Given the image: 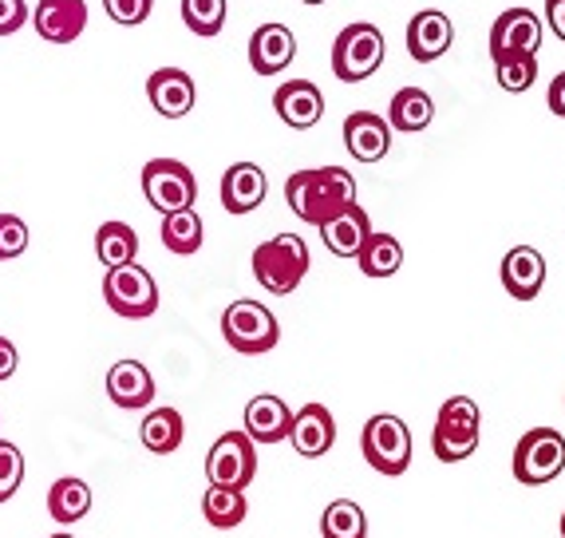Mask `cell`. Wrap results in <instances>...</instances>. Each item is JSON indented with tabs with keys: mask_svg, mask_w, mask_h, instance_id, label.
Returning <instances> with one entry per match:
<instances>
[{
	"mask_svg": "<svg viewBox=\"0 0 565 538\" xmlns=\"http://www.w3.org/2000/svg\"><path fill=\"white\" fill-rule=\"evenodd\" d=\"M285 202L301 222L321 226L324 218L356 202V182L344 167H312V170H292L285 182Z\"/></svg>",
	"mask_w": 565,
	"mask_h": 538,
	"instance_id": "6da1fadb",
	"label": "cell"
},
{
	"mask_svg": "<svg viewBox=\"0 0 565 538\" xmlns=\"http://www.w3.org/2000/svg\"><path fill=\"white\" fill-rule=\"evenodd\" d=\"M305 274H309V246L297 234H277L254 250V277L277 297H289L305 282Z\"/></svg>",
	"mask_w": 565,
	"mask_h": 538,
	"instance_id": "7a4b0ae2",
	"label": "cell"
},
{
	"mask_svg": "<svg viewBox=\"0 0 565 538\" xmlns=\"http://www.w3.org/2000/svg\"><path fill=\"white\" fill-rule=\"evenodd\" d=\"M482 435V412L471 397H451L439 415H435V432H431V452L435 460L444 463H462L471 460L475 447H479Z\"/></svg>",
	"mask_w": 565,
	"mask_h": 538,
	"instance_id": "3957f363",
	"label": "cell"
},
{
	"mask_svg": "<svg viewBox=\"0 0 565 538\" xmlns=\"http://www.w3.org/2000/svg\"><path fill=\"white\" fill-rule=\"evenodd\" d=\"M380 64H384V36L376 24L356 20L332 40V76L340 84H364L367 76H376Z\"/></svg>",
	"mask_w": 565,
	"mask_h": 538,
	"instance_id": "277c9868",
	"label": "cell"
},
{
	"mask_svg": "<svg viewBox=\"0 0 565 538\" xmlns=\"http://www.w3.org/2000/svg\"><path fill=\"white\" fill-rule=\"evenodd\" d=\"M222 337L242 357H262L281 340V329H277V317L262 302L242 297V302H234L222 313Z\"/></svg>",
	"mask_w": 565,
	"mask_h": 538,
	"instance_id": "5b68a950",
	"label": "cell"
},
{
	"mask_svg": "<svg viewBox=\"0 0 565 538\" xmlns=\"http://www.w3.org/2000/svg\"><path fill=\"white\" fill-rule=\"evenodd\" d=\"M360 452L380 475H404L412 467V432L399 415H372L360 432Z\"/></svg>",
	"mask_w": 565,
	"mask_h": 538,
	"instance_id": "8992f818",
	"label": "cell"
},
{
	"mask_svg": "<svg viewBox=\"0 0 565 538\" xmlns=\"http://www.w3.org/2000/svg\"><path fill=\"white\" fill-rule=\"evenodd\" d=\"M565 472V435L557 428H530L514 447V479L526 487L554 483Z\"/></svg>",
	"mask_w": 565,
	"mask_h": 538,
	"instance_id": "52a82bcc",
	"label": "cell"
},
{
	"mask_svg": "<svg viewBox=\"0 0 565 538\" xmlns=\"http://www.w3.org/2000/svg\"><path fill=\"white\" fill-rule=\"evenodd\" d=\"M104 302L127 321H142V317H151L159 309V285L142 265H115L104 274Z\"/></svg>",
	"mask_w": 565,
	"mask_h": 538,
	"instance_id": "ba28073f",
	"label": "cell"
},
{
	"mask_svg": "<svg viewBox=\"0 0 565 538\" xmlns=\"http://www.w3.org/2000/svg\"><path fill=\"white\" fill-rule=\"evenodd\" d=\"M206 479L217 487H234L245 492L257 479V444L245 432L217 435L214 447L206 455Z\"/></svg>",
	"mask_w": 565,
	"mask_h": 538,
	"instance_id": "9c48e42d",
	"label": "cell"
},
{
	"mask_svg": "<svg viewBox=\"0 0 565 538\" xmlns=\"http://www.w3.org/2000/svg\"><path fill=\"white\" fill-rule=\"evenodd\" d=\"M142 194L159 214L170 210L194 207L199 199V182H194V170L179 159H151L142 167Z\"/></svg>",
	"mask_w": 565,
	"mask_h": 538,
	"instance_id": "30bf717a",
	"label": "cell"
},
{
	"mask_svg": "<svg viewBox=\"0 0 565 538\" xmlns=\"http://www.w3.org/2000/svg\"><path fill=\"white\" fill-rule=\"evenodd\" d=\"M490 60L510 56V52H530L537 56L542 48V20L530 9H507L494 24H490Z\"/></svg>",
	"mask_w": 565,
	"mask_h": 538,
	"instance_id": "8fae6325",
	"label": "cell"
},
{
	"mask_svg": "<svg viewBox=\"0 0 565 538\" xmlns=\"http://www.w3.org/2000/svg\"><path fill=\"white\" fill-rule=\"evenodd\" d=\"M147 99H151V107L162 119H186L194 112V104H199V87L182 67H159L147 80Z\"/></svg>",
	"mask_w": 565,
	"mask_h": 538,
	"instance_id": "7c38bea8",
	"label": "cell"
},
{
	"mask_svg": "<svg viewBox=\"0 0 565 538\" xmlns=\"http://www.w3.org/2000/svg\"><path fill=\"white\" fill-rule=\"evenodd\" d=\"M32 29L47 44H72L87 29V4L84 0H40L32 9Z\"/></svg>",
	"mask_w": 565,
	"mask_h": 538,
	"instance_id": "4fadbf2b",
	"label": "cell"
},
{
	"mask_svg": "<svg viewBox=\"0 0 565 538\" xmlns=\"http://www.w3.org/2000/svg\"><path fill=\"white\" fill-rule=\"evenodd\" d=\"M274 112L281 115V124L292 131H309L321 124L324 115V92L312 80H289L274 92Z\"/></svg>",
	"mask_w": 565,
	"mask_h": 538,
	"instance_id": "5bb4252c",
	"label": "cell"
},
{
	"mask_svg": "<svg viewBox=\"0 0 565 538\" xmlns=\"http://www.w3.org/2000/svg\"><path fill=\"white\" fill-rule=\"evenodd\" d=\"M289 440L297 455L321 460V455L332 452V444H337V420H332V412L324 404H305L301 412L292 415Z\"/></svg>",
	"mask_w": 565,
	"mask_h": 538,
	"instance_id": "9a60e30c",
	"label": "cell"
},
{
	"mask_svg": "<svg viewBox=\"0 0 565 538\" xmlns=\"http://www.w3.org/2000/svg\"><path fill=\"white\" fill-rule=\"evenodd\" d=\"M344 147L356 162H380L392 151V127L376 112H352L344 119Z\"/></svg>",
	"mask_w": 565,
	"mask_h": 538,
	"instance_id": "2e32d148",
	"label": "cell"
},
{
	"mask_svg": "<svg viewBox=\"0 0 565 538\" xmlns=\"http://www.w3.org/2000/svg\"><path fill=\"white\" fill-rule=\"evenodd\" d=\"M502 289L514 297V302H534L542 285H546V257L537 254L534 246H514L502 257Z\"/></svg>",
	"mask_w": 565,
	"mask_h": 538,
	"instance_id": "e0dca14e",
	"label": "cell"
},
{
	"mask_svg": "<svg viewBox=\"0 0 565 538\" xmlns=\"http://www.w3.org/2000/svg\"><path fill=\"white\" fill-rule=\"evenodd\" d=\"M451 40H455L451 20L439 9H424L415 12L412 24H407V56L415 64H431V60H439L451 48Z\"/></svg>",
	"mask_w": 565,
	"mask_h": 538,
	"instance_id": "ac0fdd59",
	"label": "cell"
},
{
	"mask_svg": "<svg viewBox=\"0 0 565 538\" xmlns=\"http://www.w3.org/2000/svg\"><path fill=\"white\" fill-rule=\"evenodd\" d=\"M297 56V36L285 24H262L249 36V67L257 76H281Z\"/></svg>",
	"mask_w": 565,
	"mask_h": 538,
	"instance_id": "d6986e66",
	"label": "cell"
},
{
	"mask_svg": "<svg viewBox=\"0 0 565 538\" xmlns=\"http://www.w3.org/2000/svg\"><path fill=\"white\" fill-rule=\"evenodd\" d=\"M269 194V179L257 162H234V167L222 175V207L226 214H249L257 210Z\"/></svg>",
	"mask_w": 565,
	"mask_h": 538,
	"instance_id": "ffe728a7",
	"label": "cell"
},
{
	"mask_svg": "<svg viewBox=\"0 0 565 538\" xmlns=\"http://www.w3.org/2000/svg\"><path fill=\"white\" fill-rule=\"evenodd\" d=\"M324 246L332 250L337 257H356V250L364 246V238L372 234V218L360 202H349L344 210H337L332 218H324L321 226Z\"/></svg>",
	"mask_w": 565,
	"mask_h": 538,
	"instance_id": "44dd1931",
	"label": "cell"
},
{
	"mask_svg": "<svg viewBox=\"0 0 565 538\" xmlns=\"http://www.w3.org/2000/svg\"><path fill=\"white\" fill-rule=\"evenodd\" d=\"M289 424H292V412L281 397H254L245 404V435L254 440V444H281L289 440Z\"/></svg>",
	"mask_w": 565,
	"mask_h": 538,
	"instance_id": "7402d4cb",
	"label": "cell"
},
{
	"mask_svg": "<svg viewBox=\"0 0 565 538\" xmlns=\"http://www.w3.org/2000/svg\"><path fill=\"white\" fill-rule=\"evenodd\" d=\"M107 397L119 408H147L154 400V377L147 372V365L139 360H119L107 372Z\"/></svg>",
	"mask_w": 565,
	"mask_h": 538,
	"instance_id": "603a6c76",
	"label": "cell"
},
{
	"mask_svg": "<svg viewBox=\"0 0 565 538\" xmlns=\"http://www.w3.org/2000/svg\"><path fill=\"white\" fill-rule=\"evenodd\" d=\"M435 119V99L424 92V87H399L392 95V107H387V127L392 131H427Z\"/></svg>",
	"mask_w": 565,
	"mask_h": 538,
	"instance_id": "cb8c5ba5",
	"label": "cell"
},
{
	"mask_svg": "<svg viewBox=\"0 0 565 538\" xmlns=\"http://www.w3.org/2000/svg\"><path fill=\"white\" fill-rule=\"evenodd\" d=\"M182 435H186V424L179 408H151L139 424V440L151 455H174L182 447Z\"/></svg>",
	"mask_w": 565,
	"mask_h": 538,
	"instance_id": "d4e9b609",
	"label": "cell"
},
{
	"mask_svg": "<svg viewBox=\"0 0 565 538\" xmlns=\"http://www.w3.org/2000/svg\"><path fill=\"white\" fill-rule=\"evenodd\" d=\"M356 265L364 277H392L399 274V265H404V246H399V238L392 234H372L364 238V246L356 250Z\"/></svg>",
	"mask_w": 565,
	"mask_h": 538,
	"instance_id": "484cf974",
	"label": "cell"
},
{
	"mask_svg": "<svg viewBox=\"0 0 565 538\" xmlns=\"http://www.w3.org/2000/svg\"><path fill=\"white\" fill-rule=\"evenodd\" d=\"M162 246L170 254L190 257L202 250V218L194 207H182V210H170L162 214Z\"/></svg>",
	"mask_w": 565,
	"mask_h": 538,
	"instance_id": "4316f807",
	"label": "cell"
},
{
	"mask_svg": "<svg viewBox=\"0 0 565 538\" xmlns=\"http://www.w3.org/2000/svg\"><path fill=\"white\" fill-rule=\"evenodd\" d=\"M47 510H52V519L56 523H79L92 510V487L76 475H64V479L52 483V492H47Z\"/></svg>",
	"mask_w": 565,
	"mask_h": 538,
	"instance_id": "83f0119b",
	"label": "cell"
},
{
	"mask_svg": "<svg viewBox=\"0 0 565 538\" xmlns=\"http://www.w3.org/2000/svg\"><path fill=\"white\" fill-rule=\"evenodd\" d=\"M135 254H139V234H135L127 222H104V226L95 230V257H99L107 270L135 262Z\"/></svg>",
	"mask_w": 565,
	"mask_h": 538,
	"instance_id": "f1b7e54d",
	"label": "cell"
},
{
	"mask_svg": "<svg viewBox=\"0 0 565 538\" xmlns=\"http://www.w3.org/2000/svg\"><path fill=\"white\" fill-rule=\"evenodd\" d=\"M245 510H249L245 492H234V487H217V483H210V492L202 495V515H206V523L217 530L242 527Z\"/></svg>",
	"mask_w": 565,
	"mask_h": 538,
	"instance_id": "f546056e",
	"label": "cell"
},
{
	"mask_svg": "<svg viewBox=\"0 0 565 538\" xmlns=\"http://www.w3.org/2000/svg\"><path fill=\"white\" fill-rule=\"evenodd\" d=\"M321 535L324 538H367V515L360 503L337 499L324 507L321 515Z\"/></svg>",
	"mask_w": 565,
	"mask_h": 538,
	"instance_id": "4dcf8cb0",
	"label": "cell"
},
{
	"mask_svg": "<svg viewBox=\"0 0 565 538\" xmlns=\"http://www.w3.org/2000/svg\"><path fill=\"white\" fill-rule=\"evenodd\" d=\"M494 80H499L502 92L522 95L534 87L537 80V56L530 52H510V56H494Z\"/></svg>",
	"mask_w": 565,
	"mask_h": 538,
	"instance_id": "1f68e13d",
	"label": "cell"
},
{
	"mask_svg": "<svg viewBox=\"0 0 565 538\" xmlns=\"http://www.w3.org/2000/svg\"><path fill=\"white\" fill-rule=\"evenodd\" d=\"M230 0H182V24L194 36H217L226 29Z\"/></svg>",
	"mask_w": 565,
	"mask_h": 538,
	"instance_id": "d6a6232c",
	"label": "cell"
},
{
	"mask_svg": "<svg viewBox=\"0 0 565 538\" xmlns=\"http://www.w3.org/2000/svg\"><path fill=\"white\" fill-rule=\"evenodd\" d=\"M24 483V455L17 444L0 440V503H9Z\"/></svg>",
	"mask_w": 565,
	"mask_h": 538,
	"instance_id": "836d02e7",
	"label": "cell"
},
{
	"mask_svg": "<svg viewBox=\"0 0 565 538\" xmlns=\"http://www.w3.org/2000/svg\"><path fill=\"white\" fill-rule=\"evenodd\" d=\"M29 250V222L20 214H0V262H12Z\"/></svg>",
	"mask_w": 565,
	"mask_h": 538,
	"instance_id": "e575fe53",
	"label": "cell"
},
{
	"mask_svg": "<svg viewBox=\"0 0 565 538\" xmlns=\"http://www.w3.org/2000/svg\"><path fill=\"white\" fill-rule=\"evenodd\" d=\"M151 9L154 0H104V12L122 29H139L142 20L151 17Z\"/></svg>",
	"mask_w": 565,
	"mask_h": 538,
	"instance_id": "d590c367",
	"label": "cell"
},
{
	"mask_svg": "<svg viewBox=\"0 0 565 538\" xmlns=\"http://www.w3.org/2000/svg\"><path fill=\"white\" fill-rule=\"evenodd\" d=\"M29 24V4L24 0H0V36H12Z\"/></svg>",
	"mask_w": 565,
	"mask_h": 538,
	"instance_id": "8d00e7d4",
	"label": "cell"
},
{
	"mask_svg": "<svg viewBox=\"0 0 565 538\" xmlns=\"http://www.w3.org/2000/svg\"><path fill=\"white\" fill-rule=\"evenodd\" d=\"M546 107H550V112H554V115H562V119H565V72H557V76L550 80Z\"/></svg>",
	"mask_w": 565,
	"mask_h": 538,
	"instance_id": "74e56055",
	"label": "cell"
},
{
	"mask_svg": "<svg viewBox=\"0 0 565 538\" xmlns=\"http://www.w3.org/2000/svg\"><path fill=\"white\" fill-rule=\"evenodd\" d=\"M17 365H20L17 345H12L9 337H0V380H9L12 372H17Z\"/></svg>",
	"mask_w": 565,
	"mask_h": 538,
	"instance_id": "f35d334b",
	"label": "cell"
},
{
	"mask_svg": "<svg viewBox=\"0 0 565 538\" xmlns=\"http://www.w3.org/2000/svg\"><path fill=\"white\" fill-rule=\"evenodd\" d=\"M546 20L550 29H554V36L565 44V0H546Z\"/></svg>",
	"mask_w": 565,
	"mask_h": 538,
	"instance_id": "ab89813d",
	"label": "cell"
},
{
	"mask_svg": "<svg viewBox=\"0 0 565 538\" xmlns=\"http://www.w3.org/2000/svg\"><path fill=\"white\" fill-rule=\"evenodd\" d=\"M52 538H76V535H67V530H60V535H52Z\"/></svg>",
	"mask_w": 565,
	"mask_h": 538,
	"instance_id": "60d3db41",
	"label": "cell"
},
{
	"mask_svg": "<svg viewBox=\"0 0 565 538\" xmlns=\"http://www.w3.org/2000/svg\"><path fill=\"white\" fill-rule=\"evenodd\" d=\"M301 4H324V0H301Z\"/></svg>",
	"mask_w": 565,
	"mask_h": 538,
	"instance_id": "b9f144b4",
	"label": "cell"
},
{
	"mask_svg": "<svg viewBox=\"0 0 565 538\" xmlns=\"http://www.w3.org/2000/svg\"><path fill=\"white\" fill-rule=\"evenodd\" d=\"M562 538H565V515H562Z\"/></svg>",
	"mask_w": 565,
	"mask_h": 538,
	"instance_id": "7bdbcfd3",
	"label": "cell"
}]
</instances>
